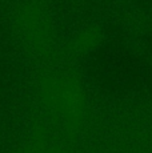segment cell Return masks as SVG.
Here are the masks:
<instances>
[{"mask_svg": "<svg viewBox=\"0 0 152 153\" xmlns=\"http://www.w3.org/2000/svg\"><path fill=\"white\" fill-rule=\"evenodd\" d=\"M20 153H64V151L52 139L45 128H40L35 132L31 143Z\"/></svg>", "mask_w": 152, "mask_h": 153, "instance_id": "7a4b0ae2", "label": "cell"}, {"mask_svg": "<svg viewBox=\"0 0 152 153\" xmlns=\"http://www.w3.org/2000/svg\"><path fill=\"white\" fill-rule=\"evenodd\" d=\"M42 99L54 119L72 125L76 117V99L72 88L57 76H48L42 81Z\"/></svg>", "mask_w": 152, "mask_h": 153, "instance_id": "6da1fadb", "label": "cell"}]
</instances>
